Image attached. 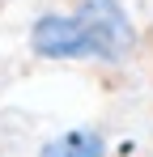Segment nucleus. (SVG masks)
Listing matches in <instances>:
<instances>
[{"label":"nucleus","mask_w":153,"mask_h":157,"mask_svg":"<svg viewBox=\"0 0 153 157\" xmlns=\"http://www.w3.org/2000/svg\"><path fill=\"white\" fill-rule=\"evenodd\" d=\"M30 51L38 59H94V47L73 13H43L30 26Z\"/></svg>","instance_id":"nucleus-2"},{"label":"nucleus","mask_w":153,"mask_h":157,"mask_svg":"<svg viewBox=\"0 0 153 157\" xmlns=\"http://www.w3.org/2000/svg\"><path fill=\"white\" fill-rule=\"evenodd\" d=\"M38 157H106V140L94 128H73L55 140H47L38 149Z\"/></svg>","instance_id":"nucleus-3"},{"label":"nucleus","mask_w":153,"mask_h":157,"mask_svg":"<svg viewBox=\"0 0 153 157\" xmlns=\"http://www.w3.org/2000/svg\"><path fill=\"white\" fill-rule=\"evenodd\" d=\"M73 17L85 30L94 59H102V64H124L128 59L132 43H136V26L128 17L124 0H76Z\"/></svg>","instance_id":"nucleus-1"}]
</instances>
